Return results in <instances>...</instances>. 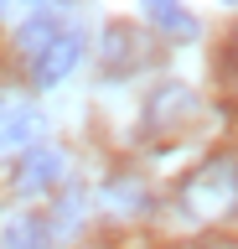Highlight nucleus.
<instances>
[{"label":"nucleus","instance_id":"obj_1","mask_svg":"<svg viewBox=\"0 0 238 249\" xmlns=\"http://www.w3.org/2000/svg\"><path fill=\"white\" fill-rule=\"evenodd\" d=\"M181 208H187L191 218H222L238 208V161H228V156H218V161H207L202 171H191L187 187H181Z\"/></svg>","mask_w":238,"mask_h":249},{"label":"nucleus","instance_id":"obj_2","mask_svg":"<svg viewBox=\"0 0 238 249\" xmlns=\"http://www.w3.org/2000/svg\"><path fill=\"white\" fill-rule=\"evenodd\" d=\"M78 57H83V42H78V36H67V31H57V36L32 57V83H36V89L63 83V78L78 68Z\"/></svg>","mask_w":238,"mask_h":249},{"label":"nucleus","instance_id":"obj_3","mask_svg":"<svg viewBox=\"0 0 238 249\" xmlns=\"http://www.w3.org/2000/svg\"><path fill=\"white\" fill-rule=\"evenodd\" d=\"M67 177V156L57 151V145H36V151L21 156V166H16V187L32 197V192H52V187Z\"/></svg>","mask_w":238,"mask_h":249},{"label":"nucleus","instance_id":"obj_4","mask_svg":"<svg viewBox=\"0 0 238 249\" xmlns=\"http://www.w3.org/2000/svg\"><path fill=\"white\" fill-rule=\"evenodd\" d=\"M140 11H145V21L160 31V36H171V42H191L197 36V16L181 5V0H140Z\"/></svg>","mask_w":238,"mask_h":249},{"label":"nucleus","instance_id":"obj_5","mask_svg":"<svg viewBox=\"0 0 238 249\" xmlns=\"http://www.w3.org/2000/svg\"><path fill=\"white\" fill-rule=\"evenodd\" d=\"M104 197H109V208H114V213H145V208H150V192H145L135 177H114Z\"/></svg>","mask_w":238,"mask_h":249},{"label":"nucleus","instance_id":"obj_6","mask_svg":"<svg viewBox=\"0 0 238 249\" xmlns=\"http://www.w3.org/2000/svg\"><path fill=\"white\" fill-rule=\"evenodd\" d=\"M5 249H52V233H47V223L42 218H16L11 229H5Z\"/></svg>","mask_w":238,"mask_h":249},{"label":"nucleus","instance_id":"obj_7","mask_svg":"<svg viewBox=\"0 0 238 249\" xmlns=\"http://www.w3.org/2000/svg\"><path fill=\"white\" fill-rule=\"evenodd\" d=\"M104 42H109V47H104V52H109V62H140V47H135L140 36H135L129 26H109V36H104Z\"/></svg>","mask_w":238,"mask_h":249},{"label":"nucleus","instance_id":"obj_8","mask_svg":"<svg viewBox=\"0 0 238 249\" xmlns=\"http://www.w3.org/2000/svg\"><path fill=\"white\" fill-rule=\"evenodd\" d=\"M52 36H57V26H52L47 16H36V21H26V26H21V31H16V42H21V47H26V52H42V47H47V42H52Z\"/></svg>","mask_w":238,"mask_h":249},{"label":"nucleus","instance_id":"obj_9","mask_svg":"<svg viewBox=\"0 0 238 249\" xmlns=\"http://www.w3.org/2000/svg\"><path fill=\"white\" fill-rule=\"evenodd\" d=\"M197 249H238V244H228V239H212V244H197Z\"/></svg>","mask_w":238,"mask_h":249},{"label":"nucleus","instance_id":"obj_10","mask_svg":"<svg viewBox=\"0 0 238 249\" xmlns=\"http://www.w3.org/2000/svg\"><path fill=\"white\" fill-rule=\"evenodd\" d=\"M233 5H238V0H233Z\"/></svg>","mask_w":238,"mask_h":249}]
</instances>
